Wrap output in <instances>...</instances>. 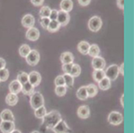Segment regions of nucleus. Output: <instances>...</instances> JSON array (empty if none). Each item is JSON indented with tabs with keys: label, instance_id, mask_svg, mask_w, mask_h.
Returning a JSON list of instances; mask_svg holds the SVG:
<instances>
[{
	"label": "nucleus",
	"instance_id": "obj_1",
	"mask_svg": "<svg viewBox=\"0 0 134 133\" xmlns=\"http://www.w3.org/2000/svg\"><path fill=\"white\" fill-rule=\"evenodd\" d=\"M43 119V126L48 129H52L62 119V116L59 112L52 111L47 113Z\"/></svg>",
	"mask_w": 134,
	"mask_h": 133
},
{
	"label": "nucleus",
	"instance_id": "obj_2",
	"mask_svg": "<svg viewBox=\"0 0 134 133\" xmlns=\"http://www.w3.org/2000/svg\"><path fill=\"white\" fill-rule=\"evenodd\" d=\"M30 103L32 108L34 109H37V108L43 106L44 104V99L43 96L40 93V92H34L31 96V100H30Z\"/></svg>",
	"mask_w": 134,
	"mask_h": 133
},
{
	"label": "nucleus",
	"instance_id": "obj_3",
	"mask_svg": "<svg viewBox=\"0 0 134 133\" xmlns=\"http://www.w3.org/2000/svg\"><path fill=\"white\" fill-rule=\"evenodd\" d=\"M102 27V20L98 16H93L88 21V28L91 31L97 32Z\"/></svg>",
	"mask_w": 134,
	"mask_h": 133
},
{
	"label": "nucleus",
	"instance_id": "obj_4",
	"mask_svg": "<svg viewBox=\"0 0 134 133\" xmlns=\"http://www.w3.org/2000/svg\"><path fill=\"white\" fill-rule=\"evenodd\" d=\"M105 77L110 79L112 81H114L116 79V78L119 76V67L116 64L109 66L107 70L104 71Z\"/></svg>",
	"mask_w": 134,
	"mask_h": 133
},
{
	"label": "nucleus",
	"instance_id": "obj_5",
	"mask_svg": "<svg viewBox=\"0 0 134 133\" xmlns=\"http://www.w3.org/2000/svg\"><path fill=\"white\" fill-rule=\"evenodd\" d=\"M108 121L110 124L113 125H119L123 122V115L120 112H112L108 115Z\"/></svg>",
	"mask_w": 134,
	"mask_h": 133
},
{
	"label": "nucleus",
	"instance_id": "obj_6",
	"mask_svg": "<svg viewBox=\"0 0 134 133\" xmlns=\"http://www.w3.org/2000/svg\"><path fill=\"white\" fill-rule=\"evenodd\" d=\"M40 53L36 51V50H31L30 51V53L27 55V56L26 57V60L27 63L30 65V66H35L37 65L39 61H40Z\"/></svg>",
	"mask_w": 134,
	"mask_h": 133
},
{
	"label": "nucleus",
	"instance_id": "obj_7",
	"mask_svg": "<svg viewBox=\"0 0 134 133\" xmlns=\"http://www.w3.org/2000/svg\"><path fill=\"white\" fill-rule=\"evenodd\" d=\"M54 133H71V129L68 127L64 120L61 119L60 121L52 129Z\"/></svg>",
	"mask_w": 134,
	"mask_h": 133
},
{
	"label": "nucleus",
	"instance_id": "obj_8",
	"mask_svg": "<svg viewBox=\"0 0 134 133\" xmlns=\"http://www.w3.org/2000/svg\"><path fill=\"white\" fill-rule=\"evenodd\" d=\"M56 20L58 21L60 26H62V27L66 26L70 21V15L68 14V12H66L61 10L58 11V16H57Z\"/></svg>",
	"mask_w": 134,
	"mask_h": 133
},
{
	"label": "nucleus",
	"instance_id": "obj_9",
	"mask_svg": "<svg viewBox=\"0 0 134 133\" xmlns=\"http://www.w3.org/2000/svg\"><path fill=\"white\" fill-rule=\"evenodd\" d=\"M28 82L32 84L34 87H37L40 85L41 82V76L37 71H31L28 75Z\"/></svg>",
	"mask_w": 134,
	"mask_h": 133
},
{
	"label": "nucleus",
	"instance_id": "obj_10",
	"mask_svg": "<svg viewBox=\"0 0 134 133\" xmlns=\"http://www.w3.org/2000/svg\"><path fill=\"white\" fill-rule=\"evenodd\" d=\"M0 130L3 133H11L15 130V123L12 121H2L0 123Z\"/></svg>",
	"mask_w": 134,
	"mask_h": 133
},
{
	"label": "nucleus",
	"instance_id": "obj_11",
	"mask_svg": "<svg viewBox=\"0 0 134 133\" xmlns=\"http://www.w3.org/2000/svg\"><path fill=\"white\" fill-rule=\"evenodd\" d=\"M92 65L94 70H103L105 67V60L100 56L95 57L92 59Z\"/></svg>",
	"mask_w": 134,
	"mask_h": 133
},
{
	"label": "nucleus",
	"instance_id": "obj_12",
	"mask_svg": "<svg viewBox=\"0 0 134 133\" xmlns=\"http://www.w3.org/2000/svg\"><path fill=\"white\" fill-rule=\"evenodd\" d=\"M22 25L26 27V28H31L34 27L35 25V18L33 15L27 14L26 15H24L23 18L22 19Z\"/></svg>",
	"mask_w": 134,
	"mask_h": 133
},
{
	"label": "nucleus",
	"instance_id": "obj_13",
	"mask_svg": "<svg viewBox=\"0 0 134 133\" xmlns=\"http://www.w3.org/2000/svg\"><path fill=\"white\" fill-rule=\"evenodd\" d=\"M26 38L30 41H36L40 38V31L37 28H29L26 33Z\"/></svg>",
	"mask_w": 134,
	"mask_h": 133
},
{
	"label": "nucleus",
	"instance_id": "obj_14",
	"mask_svg": "<svg viewBox=\"0 0 134 133\" xmlns=\"http://www.w3.org/2000/svg\"><path fill=\"white\" fill-rule=\"evenodd\" d=\"M77 115L81 119H87L90 115V109L88 106L83 105L80 106L77 110Z\"/></svg>",
	"mask_w": 134,
	"mask_h": 133
},
{
	"label": "nucleus",
	"instance_id": "obj_15",
	"mask_svg": "<svg viewBox=\"0 0 134 133\" xmlns=\"http://www.w3.org/2000/svg\"><path fill=\"white\" fill-rule=\"evenodd\" d=\"M60 61L63 64H66V63H73V61H74V55L71 52L69 51H66L64 52L61 56H60Z\"/></svg>",
	"mask_w": 134,
	"mask_h": 133
},
{
	"label": "nucleus",
	"instance_id": "obj_16",
	"mask_svg": "<svg viewBox=\"0 0 134 133\" xmlns=\"http://www.w3.org/2000/svg\"><path fill=\"white\" fill-rule=\"evenodd\" d=\"M0 118H1L2 121H15V117L12 112L9 109L3 110L1 114H0Z\"/></svg>",
	"mask_w": 134,
	"mask_h": 133
},
{
	"label": "nucleus",
	"instance_id": "obj_17",
	"mask_svg": "<svg viewBox=\"0 0 134 133\" xmlns=\"http://www.w3.org/2000/svg\"><path fill=\"white\" fill-rule=\"evenodd\" d=\"M22 89V84L16 79L13 80L9 84V90L11 93L18 94L21 91Z\"/></svg>",
	"mask_w": 134,
	"mask_h": 133
},
{
	"label": "nucleus",
	"instance_id": "obj_18",
	"mask_svg": "<svg viewBox=\"0 0 134 133\" xmlns=\"http://www.w3.org/2000/svg\"><path fill=\"white\" fill-rule=\"evenodd\" d=\"M18 101H19L18 95H17V94H15V93L10 92L7 95V97H6V103L9 106H15V105H16Z\"/></svg>",
	"mask_w": 134,
	"mask_h": 133
},
{
	"label": "nucleus",
	"instance_id": "obj_19",
	"mask_svg": "<svg viewBox=\"0 0 134 133\" xmlns=\"http://www.w3.org/2000/svg\"><path fill=\"white\" fill-rule=\"evenodd\" d=\"M21 91L24 94V95H31L34 92H35V87L31 84L29 82L24 83L22 85V89Z\"/></svg>",
	"mask_w": 134,
	"mask_h": 133
},
{
	"label": "nucleus",
	"instance_id": "obj_20",
	"mask_svg": "<svg viewBox=\"0 0 134 133\" xmlns=\"http://www.w3.org/2000/svg\"><path fill=\"white\" fill-rule=\"evenodd\" d=\"M89 43L86 41H81L77 45V49L80 53L83 55H88V50H89Z\"/></svg>",
	"mask_w": 134,
	"mask_h": 133
},
{
	"label": "nucleus",
	"instance_id": "obj_21",
	"mask_svg": "<svg viewBox=\"0 0 134 133\" xmlns=\"http://www.w3.org/2000/svg\"><path fill=\"white\" fill-rule=\"evenodd\" d=\"M59 6H60V8H61V10H64L69 13L73 8V2L71 0H62Z\"/></svg>",
	"mask_w": 134,
	"mask_h": 133
},
{
	"label": "nucleus",
	"instance_id": "obj_22",
	"mask_svg": "<svg viewBox=\"0 0 134 133\" xmlns=\"http://www.w3.org/2000/svg\"><path fill=\"white\" fill-rule=\"evenodd\" d=\"M76 96L80 100H85L88 98L87 90H86V86H83L78 89V91L76 92Z\"/></svg>",
	"mask_w": 134,
	"mask_h": 133
},
{
	"label": "nucleus",
	"instance_id": "obj_23",
	"mask_svg": "<svg viewBox=\"0 0 134 133\" xmlns=\"http://www.w3.org/2000/svg\"><path fill=\"white\" fill-rule=\"evenodd\" d=\"M98 83H99V88L103 91H106L111 87V80L106 77L102 79L100 82H98Z\"/></svg>",
	"mask_w": 134,
	"mask_h": 133
},
{
	"label": "nucleus",
	"instance_id": "obj_24",
	"mask_svg": "<svg viewBox=\"0 0 134 133\" xmlns=\"http://www.w3.org/2000/svg\"><path fill=\"white\" fill-rule=\"evenodd\" d=\"M100 52V47H98V45L92 44V45H90V47H89V50H88V55H89L90 56L95 58V57L99 56Z\"/></svg>",
	"mask_w": 134,
	"mask_h": 133
},
{
	"label": "nucleus",
	"instance_id": "obj_25",
	"mask_svg": "<svg viewBox=\"0 0 134 133\" xmlns=\"http://www.w3.org/2000/svg\"><path fill=\"white\" fill-rule=\"evenodd\" d=\"M61 27L59 25V23L58 22L57 20H51L50 22H49V25H48L47 30L49 31V32H55L57 31H59V27Z\"/></svg>",
	"mask_w": 134,
	"mask_h": 133
},
{
	"label": "nucleus",
	"instance_id": "obj_26",
	"mask_svg": "<svg viewBox=\"0 0 134 133\" xmlns=\"http://www.w3.org/2000/svg\"><path fill=\"white\" fill-rule=\"evenodd\" d=\"M31 51V47L29 45L27 44H23L19 49V55L23 57V58H26L27 56V55L30 53V51Z\"/></svg>",
	"mask_w": 134,
	"mask_h": 133
},
{
	"label": "nucleus",
	"instance_id": "obj_27",
	"mask_svg": "<svg viewBox=\"0 0 134 133\" xmlns=\"http://www.w3.org/2000/svg\"><path fill=\"white\" fill-rule=\"evenodd\" d=\"M93 79L96 82H100L102 79L105 77V73L104 70H94L93 74H92Z\"/></svg>",
	"mask_w": 134,
	"mask_h": 133
},
{
	"label": "nucleus",
	"instance_id": "obj_28",
	"mask_svg": "<svg viewBox=\"0 0 134 133\" xmlns=\"http://www.w3.org/2000/svg\"><path fill=\"white\" fill-rule=\"evenodd\" d=\"M86 90L88 97H94V96L96 95L97 92H98V89H97L96 86L94 85V84H89V85L86 86Z\"/></svg>",
	"mask_w": 134,
	"mask_h": 133
},
{
	"label": "nucleus",
	"instance_id": "obj_29",
	"mask_svg": "<svg viewBox=\"0 0 134 133\" xmlns=\"http://www.w3.org/2000/svg\"><path fill=\"white\" fill-rule=\"evenodd\" d=\"M80 73H81V68H80V65L76 64V63H73L71 72H70V75L72 77L75 78V77H78L80 75Z\"/></svg>",
	"mask_w": 134,
	"mask_h": 133
},
{
	"label": "nucleus",
	"instance_id": "obj_30",
	"mask_svg": "<svg viewBox=\"0 0 134 133\" xmlns=\"http://www.w3.org/2000/svg\"><path fill=\"white\" fill-rule=\"evenodd\" d=\"M51 8L47 6L43 7L40 10V18H49L50 14H51Z\"/></svg>",
	"mask_w": 134,
	"mask_h": 133
},
{
	"label": "nucleus",
	"instance_id": "obj_31",
	"mask_svg": "<svg viewBox=\"0 0 134 133\" xmlns=\"http://www.w3.org/2000/svg\"><path fill=\"white\" fill-rule=\"evenodd\" d=\"M46 114H47V111H46V108L44 106H42L35 110V115L36 116V118L43 119Z\"/></svg>",
	"mask_w": 134,
	"mask_h": 133
},
{
	"label": "nucleus",
	"instance_id": "obj_32",
	"mask_svg": "<svg viewBox=\"0 0 134 133\" xmlns=\"http://www.w3.org/2000/svg\"><path fill=\"white\" fill-rule=\"evenodd\" d=\"M63 77L64 79L65 86L69 87V88H72L73 84H74V77H72L70 74H64L63 76Z\"/></svg>",
	"mask_w": 134,
	"mask_h": 133
},
{
	"label": "nucleus",
	"instance_id": "obj_33",
	"mask_svg": "<svg viewBox=\"0 0 134 133\" xmlns=\"http://www.w3.org/2000/svg\"><path fill=\"white\" fill-rule=\"evenodd\" d=\"M17 80L22 84H24L28 82V74L26 72H19L17 76Z\"/></svg>",
	"mask_w": 134,
	"mask_h": 133
},
{
	"label": "nucleus",
	"instance_id": "obj_34",
	"mask_svg": "<svg viewBox=\"0 0 134 133\" xmlns=\"http://www.w3.org/2000/svg\"><path fill=\"white\" fill-rule=\"evenodd\" d=\"M55 94L58 95V96H64L66 92H67V87L66 86H56L55 87Z\"/></svg>",
	"mask_w": 134,
	"mask_h": 133
},
{
	"label": "nucleus",
	"instance_id": "obj_35",
	"mask_svg": "<svg viewBox=\"0 0 134 133\" xmlns=\"http://www.w3.org/2000/svg\"><path fill=\"white\" fill-rule=\"evenodd\" d=\"M9 77V71L7 68L0 70V81H7Z\"/></svg>",
	"mask_w": 134,
	"mask_h": 133
},
{
	"label": "nucleus",
	"instance_id": "obj_36",
	"mask_svg": "<svg viewBox=\"0 0 134 133\" xmlns=\"http://www.w3.org/2000/svg\"><path fill=\"white\" fill-rule=\"evenodd\" d=\"M55 86H65V82L63 76H58L55 79Z\"/></svg>",
	"mask_w": 134,
	"mask_h": 133
},
{
	"label": "nucleus",
	"instance_id": "obj_37",
	"mask_svg": "<svg viewBox=\"0 0 134 133\" xmlns=\"http://www.w3.org/2000/svg\"><path fill=\"white\" fill-rule=\"evenodd\" d=\"M50 19L49 18H40V25L43 27V28L47 29L48 25H49V22H50Z\"/></svg>",
	"mask_w": 134,
	"mask_h": 133
},
{
	"label": "nucleus",
	"instance_id": "obj_38",
	"mask_svg": "<svg viewBox=\"0 0 134 133\" xmlns=\"http://www.w3.org/2000/svg\"><path fill=\"white\" fill-rule=\"evenodd\" d=\"M73 63H66V64H63L62 69L63 71L64 72V74H70L71 67H72Z\"/></svg>",
	"mask_w": 134,
	"mask_h": 133
},
{
	"label": "nucleus",
	"instance_id": "obj_39",
	"mask_svg": "<svg viewBox=\"0 0 134 133\" xmlns=\"http://www.w3.org/2000/svg\"><path fill=\"white\" fill-rule=\"evenodd\" d=\"M57 16H58V10H51L50 16H49L50 20H56L57 19Z\"/></svg>",
	"mask_w": 134,
	"mask_h": 133
},
{
	"label": "nucleus",
	"instance_id": "obj_40",
	"mask_svg": "<svg viewBox=\"0 0 134 133\" xmlns=\"http://www.w3.org/2000/svg\"><path fill=\"white\" fill-rule=\"evenodd\" d=\"M44 2V0H31V3L35 6V7H40L42 6Z\"/></svg>",
	"mask_w": 134,
	"mask_h": 133
},
{
	"label": "nucleus",
	"instance_id": "obj_41",
	"mask_svg": "<svg viewBox=\"0 0 134 133\" xmlns=\"http://www.w3.org/2000/svg\"><path fill=\"white\" fill-rule=\"evenodd\" d=\"M78 2L80 5H81L82 7H86L89 5V3H91V0H78Z\"/></svg>",
	"mask_w": 134,
	"mask_h": 133
},
{
	"label": "nucleus",
	"instance_id": "obj_42",
	"mask_svg": "<svg viewBox=\"0 0 134 133\" xmlns=\"http://www.w3.org/2000/svg\"><path fill=\"white\" fill-rule=\"evenodd\" d=\"M116 4H117V7L120 9L123 10L124 7H125V0H117V1H116Z\"/></svg>",
	"mask_w": 134,
	"mask_h": 133
},
{
	"label": "nucleus",
	"instance_id": "obj_43",
	"mask_svg": "<svg viewBox=\"0 0 134 133\" xmlns=\"http://www.w3.org/2000/svg\"><path fill=\"white\" fill-rule=\"evenodd\" d=\"M6 67V61L4 60V59L0 58V70L5 68Z\"/></svg>",
	"mask_w": 134,
	"mask_h": 133
},
{
	"label": "nucleus",
	"instance_id": "obj_44",
	"mask_svg": "<svg viewBox=\"0 0 134 133\" xmlns=\"http://www.w3.org/2000/svg\"><path fill=\"white\" fill-rule=\"evenodd\" d=\"M124 66H125V63H123L122 64L120 65V67H119V73H120L122 76H124V74H125V71H124Z\"/></svg>",
	"mask_w": 134,
	"mask_h": 133
},
{
	"label": "nucleus",
	"instance_id": "obj_45",
	"mask_svg": "<svg viewBox=\"0 0 134 133\" xmlns=\"http://www.w3.org/2000/svg\"><path fill=\"white\" fill-rule=\"evenodd\" d=\"M124 98H125V95L123 94L122 95H121V98H120V103H121V106H122L124 107Z\"/></svg>",
	"mask_w": 134,
	"mask_h": 133
},
{
	"label": "nucleus",
	"instance_id": "obj_46",
	"mask_svg": "<svg viewBox=\"0 0 134 133\" xmlns=\"http://www.w3.org/2000/svg\"><path fill=\"white\" fill-rule=\"evenodd\" d=\"M11 133H22V132L20 131H19V130H14Z\"/></svg>",
	"mask_w": 134,
	"mask_h": 133
},
{
	"label": "nucleus",
	"instance_id": "obj_47",
	"mask_svg": "<svg viewBox=\"0 0 134 133\" xmlns=\"http://www.w3.org/2000/svg\"><path fill=\"white\" fill-rule=\"evenodd\" d=\"M31 133H40V132H39L38 131H32Z\"/></svg>",
	"mask_w": 134,
	"mask_h": 133
},
{
	"label": "nucleus",
	"instance_id": "obj_48",
	"mask_svg": "<svg viewBox=\"0 0 134 133\" xmlns=\"http://www.w3.org/2000/svg\"><path fill=\"white\" fill-rule=\"evenodd\" d=\"M0 82H1V81H0Z\"/></svg>",
	"mask_w": 134,
	"mask_h": 133
}]
</instances>
